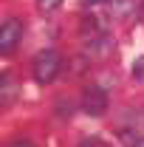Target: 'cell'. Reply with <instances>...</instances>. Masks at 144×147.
Masks as SVG:
<instances>
[{
	"label": "cell",
	"mask_w": 144,
	"mask_h": 147,
	"mask_svg": "<svg viewBox=\"0 0 144 147\" xmlns=\"http://www.w3.org/2000/svg\"><path fill=\"white\" fill-rule=\"evenodd\" d=\"M90 6H96V3H110V0H88Z\"/></svg>",
	"instance_id": "cell-9"
},
{
	"label": "cell",
	"mask_w": 144,
	"mask_h": 147,
	"mask_svg": "<svg viewBox=\"0 0 144 147\" xmlns=\"http://www.w3.org/2000/svg\"><path fill=\"white\" fill-rule=\"evenodd\" d=\"M59 3H62V0H37V9H40V11L45 14V11H54Z\"/></svg>",
	"instance_id": "cell-4"
},
{
	"label": "cell",
	"mask_w": 144,
	"mask_h": 147,
	"mask_svg": "<svg viewBox=\"0 0 144 147\" xmlns=\"http://www.w3.org/2000/svg\"><path fill=\"white\" fill-rule=\"evenodd\" d=\"M59 68H62V57L57 54V51H40L34 57V79L42 82V85L54 82Z\"/></svg>",
	"instance_id": "cell-1"
},
{
	"label": "cell",
	"mask_w": 144,
	"mask_h": 147,
	"mask_svg": "<svg viewBox=\"0 0 144 147\" xmlns=\"http://www.w3.org/2000/svg\"><path fill=\"white\" fill-rule=\"evenodd\" d=\"M20 40H23V23L20 20H6L0 26V54H11Z\"/></svg>",
	"instance_id": "cell-2"
},
{
	"label": "cell",
	"mask_w": 144,
	"mask_h": 147,
	"mask_svg": "<svg viewBox=\"0 0 144 147\" xmlns=\"http://www.w3.org/2000/svg\"><path fill=\"white\" fill-rule=\"evenodd\" d=\"M82 147H102V144H99V142L93 139V142H82Z\"/></svg>",
	"instance_id": "cell-7"
},
{
	"label": "cell",
	"mask_w": 144,
	"mask_h": 147,
	"mask_svg": "<svg viewBox=\"0 0 144 147\" xmlns=\"http://www.w3.org/2000/svg\"><path fill=\"white\" fill-rule=\"evenodd\" d=\"M133 79L144 82V57H139V59H136V65H133Z\"/></svg>",
	"instance_id": "cell-5"
},
{
	"label": "cell",
	"mask_w": 144,
	"mask_h": 147,
	"mask_svg": "<svg viewBox=\"0 0 144 147\" xmlns=\"http://www.w3.org/2000/svg\"><path fill=\"white\" fill-rule=\"evenodd\" d=\"M3 102H11V76H3Z\"/></svg>",
	"instance_id": "cell-6"
},
{
	"label": "cell",
	"mask_w": 144,
	"mask_h": 147,
	"mask_svg": "<svg viewBox=\"0 0 144 147\" xmlns=\"http://www.w3.org/2000/svg\"><path fill=\"white\" fill-rule=\"evenodd\" d=\"M11 147H34V144H31V142H14Z\"/></svg>",
	"instance_id": "cell-8"
},
{
	"label": "cell",
	"mask_w": 144,
	"mask_h": 147,
	"mask_svg": "<svg viewBox=\"0 0 144 147\" xmlns=\"http://www.w3.org/2000/svg\"><path fill=\"white\" fill-rule=\"evenodd\" d=\"M82 99H85L82 108H85V113H90V116H102V113L108 110V96L99 91V88H88Z\"/></svg>",
	"instance_id": "cell-3"
}]
</instances>
